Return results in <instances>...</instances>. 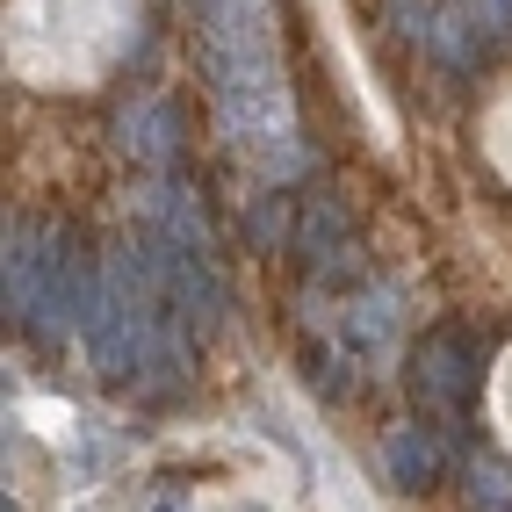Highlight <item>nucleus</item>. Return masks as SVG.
Returning <instances> with one entry per match:
<instances>
[{
  "mask_svg": "<svg viewBox=\"0 0 512 512\" xmlns=\"http://www.w3.org/2000/svg\"><path fill=\"white\" fill-rule=\"evenodd\" d=\"M404 383H412L419 412L462 426L469 397H476V339H469V325H433L412 347V375H404Z\"/></svg>",
  "mask_w": 512,
  "mask_h": 512,
  "instance_id": "f257e3e1",
  "label": "nucleus"
},
{
  "mask_svg": "<svg viewBox=\"0 0 512 512\" xmlns=\"http://www.w3.org/2000/svg\"><path fill=\"white\" fill-rule=\"evenodd\" d=\"M289 246L296 260L311 267V282L318 289H354L361 282V253H354V217H347V202L339 195H303L296 202V231H289Z\"/></svg>",
  "mask_w": 512,
  "mask_h": 512,
  "instance_id": "f03ea898",
  "label": "nucleus"
},
{
  "mask_svg": "<svg viewBox=\"0 0 512 512\" xmlns=\"http://www.w3.org/2000/svg\"><path fill=\"white\" fill-rule=\"evenodd\" d=\"M383 469L397 491H433L440 469H448V448H440L433 426H390L383 433Z\"/></svg>",
  "mask_w": 512,
  "mask_h": 512,
  "instance_id": "7ed1b4c3",
  "label": "nucleus"
},
{
  "mask_svg": "<svg viewBox=\"0 0 512 512\" xmlns=\"http://www.w3.org/2000/svg\"><path fill=\"white\" fill-rule=\"evenodd\" d=\"M174 130H181L174 101H138V109L123 116V152L166 174V166H174V152H181V138H174Z\"/></svg>",
  "mask_w": 512,
  "mask_h": 512,
  "instance_id": "20e7f679",
  "label": "nucleus"
},
{
  "mask_svg": "<svg viewBox=\"0 0 512 512\" xmlns=\"http://www.w3.org/2000/svg\"><path fill=\"white\" fill-rule=\"evenodd\" d=\"M462 498H469V512H512V469L498 455H469L462 462Z\"/></svg>",
  "mask_w": 512,
  "mask_h": 512,
  "instance_id": "39448f33",
  "label": "nucleus"
},
{
  "mask_svg": "<svg viewBox=\"0 0 512 512\" xmlns=\"http://www.w3.org/2000/svg\"><path fill=\"white\" fill-rule=\"evenodd\" d=\"M390 318H397V311H390V296L375 289L368 303H354V318H347V347H354V354L368 361V354H375V347L390 339Z\"/></svg>",
  "mask_w": 512,
  "mask_h": 512,
  "instance_id": "423d86ee",
  "label": "nucleus"
},
{
  "mask_svg": "<svg viewBox=\"0 0 512 512\" xmlns=\"http://www.w3.org/2000/svg\"><path fill=\"white\" fill-rule=\"evenodd\" d=\"M484 8V22H491V37H512V0H476Z\"/></svg>",
  "mask_w": 512,
  "mask_h": 512,
  "instance_id": "0eeeda50",
  "label": "nucleus"
},
{
  "mask_svg": "<svg viewBox=\"0 0 512 512\" xmlns=\"http://www.w3.org/2000/svg\"><path fill=\"white\" fill-rule=\"evenodd\" d=\"M159 512H174V505H159Z\"/></svg>",
  "mask_w": 512,
  "mask_h": 512,
  "instance_id": "6e6552de",
  "label": "nucleus"
}]
</instances>
